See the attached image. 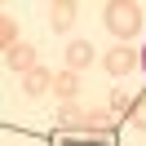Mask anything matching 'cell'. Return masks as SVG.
I'll use <instances>...</instances> for the list:
<instances>
[{
  "instance_id": "cell-7",
  "label": "cell",
  "mask_w": 146,
  "mask_h": 146,
  "mask_svg": "<svg viewBox=\"0 0 146 146\" xmlns=\"http://www.w3.org/2000/svg\"><path fill=\"white\" fill-rule=\"evenodd\" d=\"M53 93L62 102H75V93H80V75L75 71H53Z\"/></svg>"
},
{
  "instance_id": "cell-5",
  "label": "cell",
  "mask_w": 146,
  "mask_h": 146,
  "mask_svg": "<svg viewBox=\"0 0 146 146\" xmlns=\"http://www.w3.org/2000/svg\"><path fill=\"white\" fill-rule=\"evenodd\" d=\"M5 62H9V71L31 75V71H36V44H18V49H9V53H5Z\"/></svg>"
},
{
  "instance_id": "cell-1",
  "label": "cell",
  "mask_w": 146,
  "mask_h": 146,
  "mask_svg": "<svg viewBox=\"0 0 146 146\" xmlns=\"http://www.w3.org/2000/svg\"><path fill=\"white\" fill-rule=\"evenodd\" d=\"M142 22H146V13H142L137 0H111V5H102V27L115 40H133L142 31Z\"/></svg>"
},
{
  "instance_id": "cell-8",
  "label": "cell",
  "mask_w": 146,
  "mask_h": 146,
  "mask_svg": "<svg viewBox=\"0 0 146 146\" xmlns=\"http://www.w3.org/2000/svg\"><path fill=\"white\" fill-rule=\"evenodd\" d=\"M0 44H5V53H9V49H18V22H13L9 13L0 18Z\"/></svg>"
},
{
  "instance_id": "cell-4",
  "label": "cell",
  "mask_w": 146,
  "mask_h": 146,
  "mask_svg": "<svg viewBox=\"0 0 146 146\" xmlns=\"http://www.w3.org/2000/svg\"><path fill=\"white\" fill-rule=\"evenodd\" d=\"M93 58H98V53H93V44H89V40H75V44H66V71H75V75H80L84 66H93Z\"/></svg>"
},
{
  "instance_id": "cell-6",
  "label": "cell",
  "mask_w": 146,
  "mask_h": 146,
  "mask_svg": "<svg viewBox=\"0 0 146 146\" xmlns=\"http://www.w3.org/2000/svg\"><path fill=\"white\" fill-rule=\"evenodd\" d=\"M71 22H75V5H71V0L49 5V27H53V31H71Z\"/></svg>"
},
{
  "instance_id": "cell-9",
  "label": "cell",
  "mask_w": 146,
  "mask_h": 146,
  "mask_svg": "<svg viewBox=\"0 0 146 146\" xmlns=\"http://www.w3.org/2000/svg\"><path fill=\"white\" fill-rule=\"evenodd\" d=\"M128 124L146 133V98H133V111H128Z\"/></svg>"
},
{
  "instance_id": "cell-2",
  "label": "cell",
  "mask_w": 146,
  "mask_h": 146,
  "mask_svg": "<svg viewBox=\"0 0 146 146\" xmlns=\"http://www.w3.org/2000/svg\"><path fill=\"white\" fill-rule=\"evenodd\" d=\"M137 62H142V58H137L128 44H115V49L106 53V71H111V80H124V75H133V66H137Z\"/></svg>"
},
{
  "instance_id": "cell-11",
  "label": "cell",
  "mask_w": 146,
  "mask_h": 146,
  "mask_svg": "<svg viewBox=\"0 0 146 146\" xmlns=\"http://www.w3.org/2000/svg\"><path fill=\"white\" fill-rule=\"evenodd\" d=\"M142 66H146V49H142Z\"/></svg>"
},
{
  "instance_id": "cell-10",
  "label": "cell",
  "mask_w": 146,
  "mask_h": 146,
  "mask_svg": "<svg viewBox=\"0 0 146 146\" xmlns=\"http://www.w3.org/2000/svg\"><path fill=\"white\" fill-rule=\"evenodd\" d=\"M111 111H115V115H128V111H133V98H128L124 89H115L111 93Z\"/></svg>"
},
{
  "instance_id": "cell-3",
  "label": "cell",
  "mask_w": 146,
  "mask_h": 146,
  "mask_svg": "<svg viewBox=\"0 0 146 146\" xmlns=\"http://www.w3.org/2000/svg\"><path fill=\"white\" fill-rule=\"evenodd\" d=\"M22 93H27V98H44V93H53V71H49V66H36L31 75H22Z\"/></svg>"
}]
</instances>
